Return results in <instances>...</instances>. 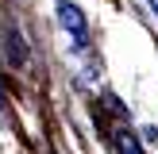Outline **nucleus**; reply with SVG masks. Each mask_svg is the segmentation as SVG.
<instances>
[{
    "instance_id": "f257e3e1",
    "label": "nucleus",
    "mask_w": 158,
    "mask_h": 154,
    "mask_svg": "<svg viewBox=\"0 0 158 154\" xmlns=\"http://www.w3.org/2000/svg\"><path fill=\"white\" fill-rule=\"evenodd\" d=\"M58 15H62V27L73 35V46H85V19H81V12L62 0V4H58Z\"/></svg>"
},
{
    "instance_id": "f03ea898",
    "label": "nucleus",
    "mask_w": 158,
    "mask_h": 154,
    "mask_svg": "<svg viewBox=\"0 0 158 154\" xmlns=\"http://www.w3.org/2000/svg\"><path fill=\"white\" fill-rule=\"evenodd\" d=\"M116 150H120V154H143V150H139V143H135V135H131V131H123V135L116 139Z\"/></svg>"
},
{
    "instance_id": "7ed1b4c3",
    "label": "nucleus",
    "mask_w": 158,
    "mask_h": 154,
    "mask_svg": "<svg viewBox=\"0 0 158 154\" xmlns=\"http://www.w3.org/2000/svg\"><path fill=\"white\" fill-rule=\"evenodd\" d=\"M151 8H154V12H158V0H151Z\"/></svg>"
}]
</instances>
